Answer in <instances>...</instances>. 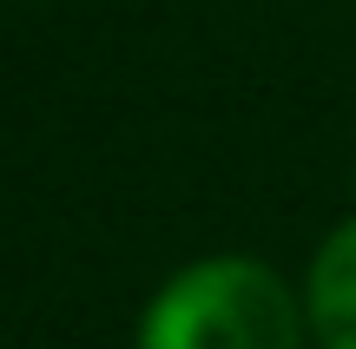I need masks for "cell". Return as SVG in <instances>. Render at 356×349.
Segmentation results:
<instances>
[{"instance_id":"1","label":"cell","mask_w":356,"mask_h":349,"mask_svg":"<svg viewBox=\"0 0 356 349\" xmlns=\"http://www.w3.org/2000/svg\"><path fill=\"white\" fill-rule=\"evenodd\" d=\"M304 316L277 271L251 257H204L178 271L139 323V349H297Z\"/></svg>"},{"instance_id":"2","label":"cell","mask_w":356,"mask_h":349,"mask_svg":"<svg viewBox=\"0 0 356 349\" xmlns=\"http://www.w3.org/2000/svg\"><path fill=\"white\" fill-rule=\"evenodd\" d=\"M310 330L323 349H356V218L310 264Z\"/></svg>"}]
</instances>
